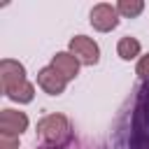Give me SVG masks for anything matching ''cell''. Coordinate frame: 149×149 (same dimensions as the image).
I'll use <instances>...</instances> for the list:
<instances>
[{
    "label": "cell",
    "instance_id": "cell-1",
    "mask_svg": "<svg viewBox=\"0 0 149 149\" xmlns=\"http://www.w3.org/2000/svg\"><path fill=\"white\" fill-rule=\"evenodd\" d=\"M37 135L51 147H61L70 140V121L63 114H47L37 121Z\"/></svg>",
    "mask_w": 149,
    "mask_h": 149
},
{
    "label": "cell",
    "instance_id": "cell-2",
    "mask_svg": "<svg viewBox=\"0 0 149 149\" xmlns=\"http://www.w3.org/2000/svg\"><path fill=\"white\" fill-rule=\"evenodd\" d=\"M68 51L77 56V61L81 65H95L100 61V47L93 37H86V35H74L68 44Z\"/></svg>",
    "mask_w": 149,
    "mask_h": 149
},
{
    "label": "cell",
    "instance_id": "cell-3",
    "mask_svg": "<svg viewBox=\"0 0 149 149\" xmlns=\"http://www.w3.org/2000/svg\"><path fill=\"white\" fill-rule=\"evenodd\" d=\"M88 21L91 26L98 30V33H109L119 26V12H116V5H109V2H98L93 5L91 14H88Z\"/></svg>",
    "mask_w": 149,
    "mask_h": 149
},
{
    "label": "cell",
    "instance_id": "cell-4",
    "mask_svg": "<svg viewBox=\"0 0 149 149\" xmlns=\"http://www.w3.org/2000/svg\"><path fill=\"white\" fill-rule=\"evenodd\" d=\"M23 81H28L23 63H19L14 58H2L0 61V86H2V93H9L12 88L21 86Z\"/></svg>",
    "mask_w": 149,
    "mask_h": 149
},
{
    "label": "cell",
    "instance_id": "cell-5",
    "mask_svg": "<svg viewBox=\"0 0 149 149\" xmlns=\"http://www.w3.org/2000/svg\"><path fill=\"white\" fill-rule=\"evenodd\" d=\"M26 130H28V116H26V112H19V109H12V107L0 109V135L21 137Z\"/></svg>",
    "mask_w": 149,
    "mask_h": 149
},
{
    "label": "cell",
    "instance_id": "cell-6",
    "mask_svg": "<svg viewBox=\"0 0 149 149\" xmlns=\"http://www.w3.org/2000/svg\"><path fill=\"white\" fill-rule=\"evenodd\" d=\"M37 86H40L44 93H49V95H61V93L65 91V86H68V79H65L56 68L47 65V68H42V70L37 72Z\"/></svg>",
    "mask_w": 149,
    "mask_h": 149
},
{
    "label": "cell",
    "instance_id": "cell-7",
    "mask_svg": "<svg viewBox=\"0 0 149 149\" xmlns=\"http://www.w3.org/2000/svg\"><path fill=\"white\" fill-rule=\"evenodd\" d=\"M79 61H77V56L74 54H70V51H58V54H54L51 56V68H56L68 81H72L77 74H79Z\"/></svg>",
    "mask_w": 149,
    "mask_h": 149
},
{
    "label": "cell",
    "instance_id": "cell-8",
    "mask_svg": "<svg viewBox=\"0 0 149 149\" xmlns=\"http://www.w3.org/2000/svg\"><path fill=\"white\" fill-rule=\"evenodd\" d=\"M116 54H119L121 61H135V58L140 61L142 44H140L137 37H133V35H123V37L119 40V44H116Z\"/></svg>",
    "mask_w": 149,
    "mask_h": 149
},
{
    "label": "cell",
    "instance_id": "cell-9",
    "mask_svg": "<svg viewBox=\"0 0 149 149\" xmlns=\"http://www.w3.org/2000/svg\"><path fill=\"white\" fill-rule=\"evenodd\" d=\"M9 100H14V102H19V105H26V102H30L33 98H35V86L30 84V81H23L21 86H16V88H12L9 93H5Z\"/></svg>",
    "mask_w": 149,
    "mask_h": 149
},
{
    "label": "cell",
    "instance_id": "cell-10",
    "mask_svg": "<svg viewBox=\"0 0 149 149\" xmlns=\"http://www.w3.org/2000/svg\"><path fill=\"white\" fill-rule=\"evenodd\" d=\"M116 12L119 16H126V19H135L144 12V2L142 0H119L116 2Z\"/></svg>",
    "mask_w": 149,
    "mask_h": 149
},
{
    "label": "cell",
    "instance_id": "cell-11",
    "mask_svg": "<svg viewBox=\"0 0 149 149\" xmlns=\"http://www.w3.org/2000/svg\"><path fill=\"white\" fill-rule=\"evenodd\" d=\"M135 72L140 74V79H147V81H149V51H147L144 56H140V61H137V65H135Z\"/></svg>",
    "mask_w": 149,
    "mask_h": 149
},
{
    "label": "cell",
    "instance_id": "cell-12",
    "mask_svg": "<svg viewBox=\"0 0 149 149\" xmlns=\"http://www.w3.org/2000/svg\"><path fill=\"white\" fill-rule=\"evenodd\" d=\"M0 149H19V137H14V135H0Z\"/></svg>",
    "mask_w": 149,
    "mask_h": 149
}]
</instances>
